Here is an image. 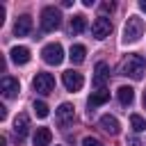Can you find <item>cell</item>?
<instances>
[{
    "mask_svg": "<svg viewBox=\"0 0 146 146\" xmlns=\"http://www.w3.org/2000/svg\"><path fill=\"white\" fill-rule=\"evenodd\" d=\"M119 73L125 75V78H132V80H141L144 73H146V59L141 55H128L121 66H119Z\"/></svg>",
    "mask_w": 146,
    "mask_h": 146,
    "instance_id": "1",
    "label": "cell"
},
{
    "mask_svg": "<svg viewBox=\"0 0 146 146\" xmlns=\"http://www.w3.org/2000/svg\"><path fill=\"white\" fill-rule=\"evenodd\" d=\"M141 34H144V21H141L139 16H128V21H125V25H123V36H121V41H123V43H137V41L141 39Z\"/></svg>",
    "mask_w": 146,
    "mask_h": 146,
    "instance_id": "2",
    "label": "cell"
},
{
    "mask_svg": "<svg viewBox=\"0 0 146 146\" xmlns=\"http://www.w3.org/2000/svg\"><path fill=\"white\" fill-rule=\"evenodd\" d=\"M59 25H62V14H59V9H55V7H43V11H41V30H43V32H55Z\"/></svg>",
    "mask_w": 146,
    "mask_h": 146,
    "instance_id": "3",
    "label": "cell"
},
{
    "mask_svg": "<svg viewBox=\"0 0 146 146\" xmlns=\"http://www.w3.org/2000/svg\"><path fill=\"white\" fill-rule=\"evenodd\" d=\"M41 57H43V62H46V64L57 66V64H62V62H64V48H62L59 43H48V46H43Z\"/></svg>",
    "mask_w": 146,
    "mask_h": 146,
    "instance_id": "4",
    "label": "cell"
},
{
    "mask_svg": "<svg viewBox=\"0 0 146 146\" xmlns=\"http://www.w3.org/2000/svg\"><path fill=\"white\" fill-rule=\"evenodd\" d=\"M32 84H34V91L48 96V94H52V89H55V78H52L50 73H36V78L32 80Z\"/></svg>",
    "mask_w": 146,
    "mask_h": 146,
    "instance_id": "5",
    "label": "cell"
},
{
    "mask_svg": "<svg viewBox=\"0 0 146 146\" xmlns=\"http://www.w3.org/2000/svg\"><path fill=\"white\" fill-rule=\"evenodd\" d=\"M110 32H112V21L110 18H105V16H98L94 23H91V34H94V39H105V36H110Z\"/></svg>",
    "mask_w": 146,
    "mask_h": 146,
    "instance_id": "6",
    "label": "cell"
},
{
    "mask_svg": "<svg viewBox=\"0 0 146 146\" xmlns=\"http://www.w3.org/2000/svg\"><path fill=\"white\" fill-rule=\"evenodd\" d=\"M62 82H64V87L68 89V91H80L82 89V84H84V78H82V73H78V71H64L62 73Z\"/></svg>",
    "mask_w": 146,
    "mask_h": 146,
    "instance_id": "7",
    "label": "cell"
},
{
    "mask_svg": "<svg viewBox=\"0 0 146 146\" xmlns=\"http://www.w3.org/2000/svg\"><path fill=\"white\" fill-rule=\"evenodd\" d=\"M110 82V66L105 62H98L96 68H94V84L98 89H105V84Z\"/></svg>",
    "mask_w": 146,
    "mask_h": 146,
    "instance_id": "8",
    "label": "cell"
},
{
    "mask_svg": "<svg viewBox=\"0 0 146 146\" xmlns=\"http://www.w3.org/2000/svg\"><path fill=\"white\" fill-rule=\"evenodd\" d=\"M0 89H2V96H5V98H16V96H18V91H21V84H18V80H16V78L5 75V78H2V82H0Z\"/></svg>",
    "mask_w": 146,
    "mask_h": 146,
    "instance_id": "9",
    "label": "cell"
},
{
    "mask_svg": "<svg viewBox=\"0 0 146 146\" xmlns=\"http://www.w3.org/2000/svg\"><path fill=\"white\" fill-rule=\"evenodd\" d=\"M73 116H75V107H73L71 103H62V105L57 107V123H59L62 128H66V125L73 121Z\"/></svg>",
    "mask_w": 146,
    "mask_h": 146,
    "instance_id": "10",
    "label": "cell"
},
{
    "mask_svg": "<svg viewBox=\"0 0 146 146\" xmlns=\"http://www.w3.org/2000/svg\"><path fill=\"white\" fill-rule=\"evenodd\" d=\"M27 132H30V116H27V114H18V116L14 119V135H16L18 141H21V139L27 137Z\"/></svg>",
    "mask_w": 146,
    "mask_h": 146,
    "instance_id": "11",
    "label": "cell"
},
{
    "mask_svg": "<svg viewBox=\"0 0 146 146\" xmlns=\"http://www.w3.org/2000/svg\"><path fill=\"white\" fill-rule=\"evenodd\" d=\"M98 123H100V128H103L107 135H112V137L121 132V123H119V119H116V116H112V114H103Z\"/></svg>",
    "mask_w": 146,
    "mask_h": 146,
    "instance_id": "12",
    "label": "cell"
},
{
    "mask_svg": "<svg viewBox=\"0 0 146 146\" xmlns=\"http://www.w3.org/2000/svg\"><path fill=\"white\" fill-rule=\"evenodd\" d=\"M30 30H32V16H27V14L18 16L16 23H14V34L16 36H27Z\"/></svg>",
    "mask_w": 146,
    "mask_h": 146,
    "instance_id": "13",
    "label": "cell"
},
{
    "mask_svg": "<svg viewBox=\"0 0 146 146\" xmlns=\"http://www.w3.org/2000/svg\"><path fill=\"white\" fill-rule=\"evenodd\" d=\"M9 57H11V62L14 64H18V66H23V64H27L30 62V50L25 48V46H14L11 50H9Z\"/></svg>",
    "mask_w": 146,
    "mask_h": 146,
    "instance_id": "14",
    "label": "cell"
},
{
    "mask_svg": "<svg viewBox=\"0 0 146 146\" xmlns=\"http://www.w3.org/2000/svg\"><path fill=\"white\" fill-rule=\"evenodd\" d=\"M50 141H52L50 128H36V132H34V137H32V144H34V146H48Z\"/></svg>",
    "mask_w": 146,
    "mask_h": 146,
    "instance_id": "15",
    "label": "cell"
},
{
    "mask_svg": "<svg viewBox=\"0 0 146 146\" xmlns=\"http://www.w3.org/2000/svg\"><path fill=\"white\" fill-rule=\"evenodd\" d=\"M84 57H87V48H84L82 43H73L71 50H68V59H71L73 64H82Z\"/></svg>",
    "mask_w": 146,
    "mask_h": 146,
    "instance_id": "16",
    "label": "cell"
},
{
    "mask_svg": "<svg viewBox=\"0 0 146 146\" xmlns=\"http://www.w3.org/2000/svg\"><path fill=\"white\" fill-rule=\"evenodd\" d=\"M107 100H110V91H107V89H98V91H94V94L89 96L87 105H89V107H98V105H103V103H107Z\"/></svg>",
    "mask_w": 146,
    "mask_h": 146,
    "instance_id": "17",
    "label": "cell"
},
{
    "mask_svg": "<svg viewBox=\"0 0 146 146\" xmlns=\"http://www.w3.org/2000/svg\"><path fill=\"white\" fill-rule=\"evenodd\" d=\"M116 96H119V103H121V105H132V100H135V89H132V87H119V89H116Z\"/></svg>",
    "mask_w": 146,
    "mask_h": 146,
    "instance_id": "18",
    "label": "cell"
},
{
    "mask_svg": "<svg viewBox=\"0 0 146 146\" xmlns=\"http://www.w3.org/2000/svg\"><path fill=\"white\" fill-rule=\"evenodd\" d=\"M84 27H87V18L82 14H75L71 18V34H80V32H84Z\"/></svg>",
    "mask_w": 146,
    "mask_h": 146,
    "instance_id": "19",
    "label": "cell"
},
{
    "mask_svg": "<svg viewBox=\"0 0 146 146\" xmlns=\"http://www.w3.org/2000/svg\"><path fill=\"white\" fill-rule=\"evenodd\" d=\"M130 125H132L135 132H144L146 130V119L139 116V114H130Z\"/></svg>",
    "mask_w": 146,
    "mask_h": 146,
    "instance_id": "20",
    "label": "cell"
},
{
    "mask_svg": "<svg viewBox=\"0 0 146 146\" xmlns=\"http://www.w3.org/2000/svg\"><path fill=\"white\" fill-rule=\"evenodd\" d=\"M32 110H34V114H36L39 119H46V116H48V105H46L43 100H34Z\"/></svg>",
    "mask_w": 146,
    "mask_h": 146,
    "instance_id": "21",
    "label": "cell"
},
{
    "mask_svg": "<svg viewBox=\"0 0 146 146\" xmlns=\"http://www.w3.org/2000/svg\"><path fill=\"white\" fill-rule=\"evenodd\" d=\"M82 146H103V141H98L96 137H84L82 139Z\"/></svg>",
    "mask_w": 146,
    "mask_h": 146,
    "instance_id": "22",
    "label": "cell"
},
{
    "mask_svg": "<svg viewBox=\"0 0 146 146\" xmlns=\"http://www.w3.org/2000/svg\"><path fill=\"white\" fill-rule=\"evenodd\" d=\"M100 11H103V14H112V11H114V2H103V5H100Z\"/></svg>",
    "mask_w": 146,
    "mask_h": 146,
    "instance_id": "23",
    "label": "cell"
},
{
    "mask_svg": "<svg viewBox=\"0 0 146 146\" xmlns=\"http://www.w3.org/2000/svg\"><path fill=\"white\" fill-rule=\"evenodd\" d=\"M128 146H141V141H139L137 137H130V139H128Z\"/></svg>",
    "mask_w": 146,
    "mask_h": 146,
    "instance_id": "24",
    "label": "cell"
},
{
    "mask_svg": "<svg viewBox=\"0 0 146 146\" xmlns=\"http://www.w3.org/2000/svg\"><path fill=\"white\" fill-rule=\"evenodd\" d=\"M7 119V107H0V121Z\"/></svg>",
    "mask_w": 146,
    "mask_h": 146,
    "instance_id": "25",
    "label": "cell"
},
{
    "mask_svg": "<svg viewBox=\"0 0 146 146\" xmlns=\"http://www.w3.org/2000/svg\"><path fill=\"white\" fill-rule=\"evenodd\" d=\"M139 9H141V11H146V0H144V2H139Z\"/></svg>",
    "mask_w": 146,
    "mask_h": 146,
    "instance_id": "26",
    "label": "cell"
},
{
    "mask_svg": "<svg viewBox=\"0 0 146 146\" xmlns=\"http://www.w3.org/2000/svg\"><path fill=\"white\" fill-rule=\"evenodd\" d=\"M144 107H146V91H144Z\"/></svg>",
    "mask_w": 146,
    "mask_h": 146,
    "instance_id": "27",
    "label": "cell"
}]
</instances>
